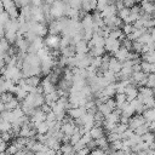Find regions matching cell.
I'll return each instance as SVG.
<instances>
[{
    "label": "cell",
    "mask_w": 155,
    "mask_h": 155,
    "mask_svg": "<svg viewBox=\"0 0 155 155\" xmlns=\"http://www.w3.org/2000/svg\"><path fill=\"white\" fill-rule=\"evenodd\" d=\"M63 10H64L63 5H62L61 2H58V1H56V2L53 4V6H52V13H53L54 16L61 15V13L63 12Z\"/></svg>",
    "instance_id": "1"
},
{
    "label": "cell",
    "mask_w": 155,
    "mask_h": 155,
    "mask_svg": "<svg viewBox=\"0 0 155 155\" xmlns=\"http://www.w3.org/2000/svg\"><path fill=\"white\" fill-rule=\"evenodd\" d=\"M57 42H58V38H56V36H51L50 39H47L48 45H56Z\"/></svg>",
    "instance_id": "2"
}]
</instances>
